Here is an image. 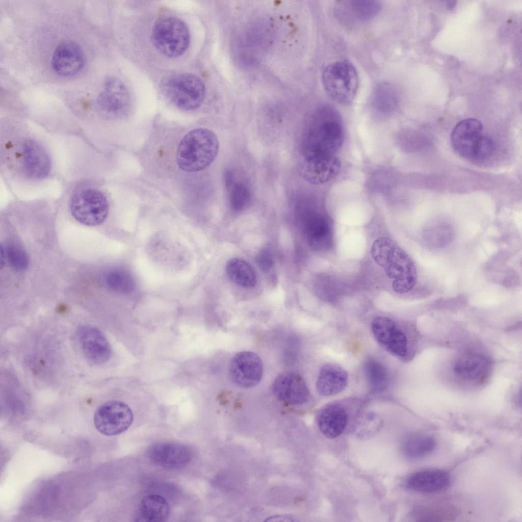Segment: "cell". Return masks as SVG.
<instances>
[{"label":"cell","mask_w":522,"mask_h":522,"mask_svg":"<svg viewBox=\"0 0 522 522\" xmlns=\"http://www.w3.org/2000/svg\"><path fill=\"white\" fill-rule=\"evenodd\" d=\"M344 139L343 122L332 107L323 105L310 115L302 137L303 159L333 155Z\"/></svg>","instance_id":"6da1fadb"},{"label":"cell","mask_w":522,"mask_h":522,"mask_svg":"<svg viewBox=\"0 0 522 522\" xmlns=\"http://www.w3.org/2000/svg\"><path fill=\"white\" fill-rule=\"evenodd\" d=\"M371 254L375 262L394 279L392 288L396 293H405L413 289L417 280L414 264L392 240L387 237L377 239L372 245Z\"/></svg>","instance_id":"7a4b0ae2"},{"label":"cell","mask_w":522,"mask_h":522,"mask_svg":"<svg viewBox=\"0 0 522 522\" xmlns=\"http://www.w3.org/2000/svg\"><path fill=\"white\" fill-rule=\"evenodd\" d=\"M216 134L206 128H197L188 132L180 141L176 160L178 167L187 172H195L209 166L219 151Z\"/></svg>","instance_id":"3957f363"},{"label":"cell","mask_w":522,"mask_h":522,"mask_svg":"<svg viewBox=\"0 0 522 522\" xmlns=\"http://www.w3.org/2000/svg\"><path fill=\"white\" fill-rule=\"evenodd\" d=\"M451 141L456 153L471 161L486 160L494 150L492 140L483 134L481 123L475 118L458 123L452 131Z\"/></svg>","instance_id":"277c9868"},{"label":"cell","mask_w":522,"mask_h":522,"mask_svg":"<svg viewBox=\"0 0 522 522\" xmlns=\"http://www.w3.org/2000/svg\"><path fill=\"white\" fill-rule=\"evenodd\" d=\"M322 83L328 95L343 105L351 103L359 86V77L353 65L347 60H340L325 67Z\"/></svg>","instance_id":"5b68a950"},{"label":"cell","mask_w":522,"mask_h":522,"mask_svg":"<svg viewBox=\"0 0 522 522\" xmlns=\"http://www.w3.org/2000/svg\"><path fill=\"white\" fill-rule=\"evenodd\" d=\"M164 93L176 107L184 111L198 108L205 96L203 82L190 73H179L167 78L163 83Z\"/></svg>","instance_id":"8992f818"},{"label":"cell","mask_w":522,"mask_h":522,"mask_svg":"<svg viewBox=\"0 0 522 522\" xmlns=\"http://www.w3.org/2000/svg\"><path fill=\"white\" fill-rule=\"evenodd\" d=\"M151 39L157 50L164 56L176 58L187 49L190 35L186 24L173 16L163 17L154 24Z\"/></svg>","instance_id":"52a82bcc"},{"label":"cell","mask_w":522,"mask_h":522,"mask_svg":"<svg viewBox=\"0 0 522 522\" xmlns=\"http://www.w3.org/2000/svg\"><path fill=\"white\" fill-rule=\"evenodd\" d=\"M70 210L73 217L79 223L95 226L100 225L107 219L109 203L100 190L93 187H84L72 194Z\"/></svg>","instance_id":"ba28073f"},{"label":"cell","mask_w":522,"mask_h":522,"mask_svg":"<svg viewBox=\"0 0 522 522\" xmlns=\"http://www.w3.org/2000/svg\"><path fill=\"white\" fill-rule=\"evenodd\" d=\"M133 419V411L126 404L113 400L102 404L97 408L94 414L93 423L99 432L110 436L127 430Z\"/></svg>","instance_id":"9c48e42d"},{"label":"cell","mask_w":522,"mask_h":522,"mask_svg":"<svg viewBox=\"0 0 522 522\" xmlns=\"http://www.w3.org/2000/svg\"><path fill=\"white\" fill-rule=\"evenodd\" d=\"M97 105L105 116L112 119L124 118L130 109V98L127 89L119 79L110 77L104 83Z\"/></svg>","instance_id":"30bf717a"},{"label":"cell","mask_w":522,"mask_h":522,"mask_svg":"<svg viewBox=\"0 0 522 522\" xmlns=\"http://www.w3.org/2000/svg\"><path fill=\"white\" fill-rule=\"evenodd\" d=\"M263 372L262 360L255 353L240 352L233 357L229 366L232 382L242 388H250L258 383Z\"/></svg>","instance_id":"8fae6325"},{"label":"cell","mask_w":522,"mask_h":522,"mask_svg":"<svg viewBox=\"0 0 522 522\" xmlns=\"http://www.w3.org/2000/svg\"><path fill=\"white\" fill-rule=\"evenodd\" d=\"M490 368V361L484 354L475 351H466L457 358L454 371L460 381L471 385H477L486 380Z\"/></svg>","instance_id":"7c38bea8"},{"label":"cell","mask_w":522,"mask_h":522,"mask_svg":"<svg viewBox=\"0 0 522 522\" xmlns=\"http://www.w3.org/2000/svg\"><path fill=\"white\" fill-rule=\"evenodd\" d=\"M78 342L86 358L91 363L100 365L110 359V344L103 333L96 327L84 325L76 332Z\"/></svg>","instance_id":"4fadbf2b"},{"label":"cell","mask_w":522,"mask_h":522,"mask_svg":"<svg viewBox=\"0 0 522 522\" xmlns=\"http://www.w3.org/2000/svg\"><path fill=\"white\" fill-rule=\"evenodd\" d=\"M372 333L377 342L388 352L397 356H404L407 351L405 334L392 319L376 317L371 324Z\"/></svg>","instance_id":"5bb4252c"},{"label":"cell","mask_w":522,"mask_h":522,"mask_svg":"<svg viewBox=\"0 0 522 522\" xmlns=\"http://www.w3.org/2000/svg\"><path fill=\"white\" fill-rule=\"evenodd\" d=\"M20 160L25 175L34 179L47 177L51 170V161L48 153L38 142L27 139L21 144Z\"/></svg>","instance_id":"9a60e30c"},{"label":"cell","mask_w":522,"mask_h":522,"mask_svg":"<svg viewBox=\"0 0 522 522\" xmlns=\"http://www.w3.org/2000/svg\"><path fill=\"white\" fill-rule=\"evenodd\" d=\"M51 61L52 68L57 74L68 77L75 75L82 70L85 56L79 45L67 40L57 46Z\"/></svg>","instance_id":"2e32d148"},{"label":"cell","mask_w":522,"mask_h":522,"mask_svg":"<svg viewBox=\"0 0 522 522\" xmlns=\"http://www.w3.org/2000/svg\"><path fill=\"white\" fill-rule=\"evenodd\" d=\"M147 455L154 463L169 469L184 467L192 458L191 452L187 446L171 442H160L151 446Z\"/></svg>","instance_id":"e0dca14e"},{"label":"cell","mask_w":522,"mask_h":522,"mask_svg":"<svg viewBox=\"0 0 522 522\" xmlns=\"http://www.w3.org/2000/svg\"><path fill=\"white\" fill-rule=\"evenodd\" d=\"M341 167L340 160L333 155L303 159L300 170L305 181L313 185H321L335 178Z\"/></svg>","instance_id":"ac0fdd59"},{"label":"cell","mask_w":522,"mask_h":522,"mask_svg":"<svg viewBox=\"0 0 522 522\" xmlns=\"http://www.w3.org/2000/svg\"><path fill=\"white\" fill-rule=\"evenodd\" d=\"M273 390L279 400L293 405H302L309 398V392L304 380L294 373L280 375L273 383Z\"/></svg>","instance_id":"d6986e66"},{"label":"cell","mask_w":522,"mask_h":522,"mask_svg":"<svg viewBox=\"0 0 522 522\" xmlns=\"http://www.w3.org/2000/svg\"><path fill=\"white\" fill-rule=\"evenodd\" d=\"M303 228L310 247L319 251L328 250L332 244V229L328 219L319 213L309 212L303 218Z\"/></svg>","instance_id":"ffe728a7"},{"label":"cell","mask_w":522,"mask_h":522,"mask_svg":"<svg viewBox=\"0 0 522 522\" xmlns=\"http://www.w3.org/2000/svg\"><path fill=\"white\" fill-rule=\"evenodd\" d=\"M348 382V375L343 368L336 364H327L320 370L316 388L322 396H334L343 391Z\"/></svg>","instance_id":"44dd1931"},{"label":"cell","mask_w":522,"mask_h":522,"mask_svg":"<svg viewBox=\"0 0 522 522\" xmlns=\"http://www.w3.org/2000/svg\"><path fill=\"white\" fill-rule=\"evenodd\" d=\"M449 474L440 469H426L415 473L407 482L408 487L412 490L432 493L446 488L450 483Z\"/></svg>","instance_id":"7402d4cb"},{"label":"cell","mask_w":522,"mask_h":522,"mask_svg":"<svg viewBox=\"0 0 522 522\" xmlns=\"http://www.w3.org/2000/svg\"><path fill=\"white\" fill-rule=\"evenodd\" d=\"M348 416L345 409L337 404H329L320 412L318 420L321 433L329 438L341 435L345 429Z\"/></svg>","instance_id":"603a6c76"},{"label":"cell","mask_w":522,"mask_h":522,"mask_svg":"<svg viewBox=\"0 0 522 522\" xmlns=\"http://www.w3.org/2000/svg\"><path fill=\"white\" fill-rule=\"evenodd\" d=\"M137 514V521H165L170 514V506L163 496L149 494L141 500Z\"/></svg>","instance_id":"cb8c5ba5"},{"label":"cell","mask_w":522,"mask_h":522,"mask_svg":"<svg viewBox=\"0 0 522 522\" xmlns=\"http://www.w3.org/2000/svg\"><path fill=\"white\" fill-rule=\"evenodd\" d=\"M226 272L229 278L236 284L244 288L254 287L257 282L255 272L245 260L233 258L226 265Z\"/></svg>","instance_id":"d4e9b609"},{"label":"cell","mask_w":522,"mask_h":522,"mask_svg":"<svg viewBox=\"0 0 522 522\" xmlns=\"http://www.w3.org/2000/svg\"><path fill=\"white\" fill-rule=\"evenodd\" d=\"M364 371L373 391L381 392L386 389L389 382V374L384 365L374 359H369L365 363Z\"/></svg>","instance_id":"484cf974"},{"label":"cell","mask_w":522,"mask_h":522,"mask_svg":"<svg viewBox=\"0 0 522 522\" xmlns=\"http://www.w3.org/2000/svg\"><path fill=\"white\" fill-rule=\"evenodd\" d=\"M396 88L388 82H381L377 84L372 93L371 101L376 108L383 110H390L395 108L398 101V94Z\"/></svg>","instance_id":"4316f807"},{"label":"cell","mask_w":522,"mask_h":522,"mask_svg":"<svg viewBox=\"0 0 522 522\" xmlns=\"http://www.w3.org/2000/svg\"><path fill=\"white\" fill-rule=\"evenodd\" d=\"M105 280L107 286L118 293H130L136 288L134 277L129 271L124 269L116 268L110 271Z\"/></svg>","instance_id":"83f0119b"},{"label":"cell","mask_w":522,"mask_h":522,"mask_svg":"<svg viewBox=\"0 0 522 522\" xmlns=\"http://www.w3.org/2000/svg\"><path fill=\"white\" fill-rule=\"evenodd\" d=\"M436 447V441L431 436L416 435L407 438L404 442V454L411 458H418L431 453Z\"/></svg>","instance_id":"f1b7e54d"},{"label":"cell","mask_w":522,"mask_h":522,"mask_svg":"<svg viewBox=\"0 0 522 522\" xmlns=\"http://www.w3.org/2000/svg\"><path fill=\"white\" fill-rule=\"evenodd\" d=\"M231 208L237 212L243 210L251 200V193L248 186L242 181H236L227 188Z\"/></svg>","instance_id":"f546056e"},{"label":"cell","mask_w":522,"mask_h":522,"mask_svg":"<svg viewBox=\"0 0 522 522\" xmlns=\"http://www.w3.org/2000/svg\"><path fill=\"white\" fill-rule=\"evenodd\" d=\"M350 14L355 19L364 21L375 16L381 10V4L376 1L356 0L349 1Z\"/></svg>","instance_id":"4dcf8cb0"},{"label":"cell","mask_w":522,"mask_h":522,"mask_svg":"<svg viewBox=\"0 0 522 522\" xmlns=\"http://www.w3.org/2000/svg\"><path fill=\"white\" fill-rule=\"evenodd\" d=\"M5 255L10 266L15 270L22 271L29 266V256L24 248L16 242L8 244L4 249Z\"/></svg>","instance_id":"1f68e13d"},{"label":"cell","mask_w":522,"mask_h":522,"mask_svg":"<svg viewBox=\"0 0 522 522\" xmlns=\"http://www.w3.org/2000/svg\"><path fill=\"white\" fill-rule=\"evenodd\" d=\"M452 236L451 227L444 224L427 227L425 232L426 241L431 245L438 247L448 244Z\"/></svg>","instance_id":"d6a6232c"},{"label":"cell","mask_w":522,"mask_h":522,"mask_svg":"<svg viewBox=\"0 0 522 522\" xmlns=\"http://www.w3.org/2000/svg\"><path fill=\"white\" fill-rule=\"evenodd\" d=\"M448 511H453V510L447 506L426 505L416 510L415 514L421 521L441 520L450 517L448 516Z\"/></svg>","instance_id":"836d02e7"},{"label":"cell","mask_w":522,"mask_h":522,"mask_svg":"<svg viewBox=\"0 0 522 522\" xmlns=\"http://www.w3.org/2000/svg\"><path fill=\"white\" fill-rule=\"evenodd\" d=\"M256 262L259 268L265 272L270 270L274 263L273 256L268 249H263L258 252Z\"/></svg>","instance_id":"e575fe53"},{"label":"cell","mask_w":522,"mask_h":522,"mask_svg":"<svg viewBox=\"0 0 522 522\" xmlns=\"http://www.w3.org/2000/svg\"><path fill=\"white\" fill-rule=\"evenodd\" d=\"M292 517L288 515H276L269 518L266 521H294Z\"/></svg>","instance_id":"d590c367"}]
</instances>
